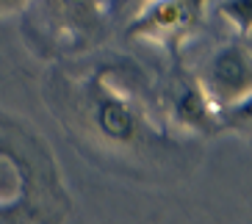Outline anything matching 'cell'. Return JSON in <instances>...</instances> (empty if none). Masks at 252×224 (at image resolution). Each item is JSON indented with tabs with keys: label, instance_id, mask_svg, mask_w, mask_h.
Segmentation results:
<instances>
[{
	"label": "cell",
	"instance_id": "5b68a950",
	"mask_svg": "<svg viewBox=\"0 0 252 224\" xmlns=\"http://www.w3.org/2000/svg\"><path fill=\"white\" fill-rule=\"evenodd\" d=\"M219 17H224L233 28H236L238 39H250L252 30V0H222L216 6Z\"/></svg>",
	"mask_w": 252,
	"mask_h": 224
},
{
	"label": "cell",
	"instance_id": "277c9868",
	"mask_svg": "<svg viewBox=\"0 0 252 224\" xmlns=\"http://www.w3.org/2000/svg\"><path fill=\"white\" fill-rule=\"evenodd\" d=\"M175 119L183 127L200 130V133H216L219 122H216V108L211 94L205 91L202 83L189 81L175 97Z\"/></svg>",
	"mask_w": 252,
	"mask_h": 224
},
{
	"label": "cell",
	"instance_id": "52a82bcc",
	"mask_svg": "<svg viewBox=\"0 0 252 224\" xmlns=\"http://www.w3.org/2000/svg\"><path fill=\"white\" fill-rule=\"evenodd\" d=\"M64 3H67L69 8H86V6H92L94 0H64Z\"/></svg>",
	"mask_w": 252,
	"mask_h": 224
},
{
	"label": "cell",
	"instance_id": "6da1fadb",
	"mask_svg": "<svg viewBox=\"0 0 252 224\" xmlns=\"http://www.w3.org/2000/svg\"><path fill=\"white\" fill-rule=\"evenodd\" d=\"M202 86L214 103H236V100L250 97L252 56L247 39H236V42H227L219 50H214Z\"/></svg>",
	"mask_w": 252,
	"mask_h": 224
},
{
	"label": "cell",
	"instance_id": "7a4b0ae2",
	"mask_svg": "<svg viewBox=\"0 0 252 224\" xmlns=\"http://www.w3.org/2000/svg\"><path fill=\"white\" fill-rule=\"evenodd\" d=\"M200 11L202 0H150L144 11L130 23L127 36L172 45L197 25Z\"/></svg>",
	"mask_w": 252,
	"mask_h": 224
},
{
	"label": "cell",
	"instance_id": "3957f363",
	"mask_svg": "<svg viewBox=\"0 0 252 224\" xmlns=\"http://www.w3.org/2000/svg\"><path fill=\"white\" fill-rule=\"evenodd\" d=\"M94 125L108 141H117V144L133 141L136 133H139V116L130 108V103L122 100L119 94H111V91L97 100Z\"/></svg>",
	"mask_w": 252,
	"mask_h": 224
},
{
	"label": "cell",
	"instance_id": "8992f818",
	"mask_svg": "<svg viewBox=\"0 0 252 224\" xmlns=\"http://www.w3.org/2000/svg\"><path fill=\"white\" fill-rule=\"evenodd\" d=\"M28 0H0V11H14V8H23Z\"/></svg>",
	"mask_w": 252,
	"mask_h": 224
}]
</instances>
